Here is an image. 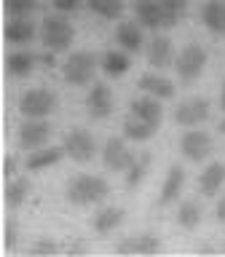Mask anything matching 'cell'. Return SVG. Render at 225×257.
I'll return each mask as SVG.
<instances>
[{
  "label": "cell",
  "instance_id": "1",
  "mask_svg": "<svg viewBox=\"0 0 225 257\" xmlns=\"http://www.w3.org/2000/svg\"><path fill=\"white\" fill-rule=\"evenodd\" d=\"M64 196L75 206H94V204H102L110 196V185H107V180H102L96 174H78L67 185Z\"/></svg>",
  "mask_w": 225,
  "mask_h": 257
},
{
  "label": "cell",
  "instance_id": "2",
  "mask_svg": "<svg viewBox=\"0 0 225 257\" xmlns=\"http://www.w3.org/2000/svg\"><path fill=\"white\" fill-rule=\"evenodd\" d=\"M40 40H43L46 51L62 54V51H67L70 43L75 40V27H72L62 14H51L43 19V24H40Z\"/></svg>",
  "mask_w": 225,
  "mask_h": 257
},
{
  "label": "cell",
  "instance_id": "3",
  "mask_svg": "<svg viewBox=\"0 0 225 257\" xmlns=\"http://www.w3.org/2000/svg\"><path fill=\"white\" fill-rule=\"evenodd\" d=\"M96 67H99V59L91 51H75L62 62V78L70 86H86L91 83Z\"/></svg>",
  "mask_w": 225,
  "mask_h": 257
},
{
  "label": "cell",
  "instance_id": "4",
  "mask_svg": "<svg viewBox=\"0 0 225 257\" xmlns=\"http://www.w3.org/2000/svg\"><path fill=\"white\" fill-rule=\"evenodd\" d=\"M56 104L59 99L48 88H30L19 96V112L24 118H48L56 110Z\"/></svg>",
  "mask_w": 225,
  "mask_h": 257
},
{
  "label": "cell",
  "instance_id": "5",
  "mask_svg": "<svg viewBox=\"0 0 225 257\" xmlns=\"http://www.w3.org/2000/svg\"><path fill=\"white\" fill-rule=\"evenodd\" d=\"M206 59H209V56H206L204 46L188 43L180 54H177V59H174V70H177V75H180V80L190 83V80L201 78V72H204V67H206Z\"/></svg>",
  "mask_w": 225,
  "mask_h": 257
},
{
  "label": "cell",
  "instance_id": "6",
  "mask_svg": "<svg viewBox=\"0 0 225 257\" xmlns=\"http://www.w3.org/2000/svg\"><path fill=\"white\" fill-rule=\"evenodd\" d=\"M51 132L54 128L46 118H24V123L19 126V134H16V145L22 150H38L48 142Z\"/></svg>",
  "mask_w": 225,
  "mask_h": 257
},
{
  "label": "cell",
  "instance_id": "7",
  "mask_svg": "<svg viewBox=\"0 0 225 257\" xmlns=\"http://www.w3.org/2000/svg\"><path fill=\"white\" fill-rule=\"evenodd\" d=\"M180 150H182V156L188 158V161H193V164H201V161H206L209 153L214 150L212 134L204 132V128H190V132L182 134Z\"/></svg>",
  "mask_w": 225,
  "mask_h": 257
},
{
  "label": "cell",
  "instance_id": "8",
  "mask_svg": "<svg viewBox=\"0 0 225 257\" xmlns=\"http://www.w3.org/2000/svg\"><path fill=\"white\" fill-rule=\"evenodd\" d=\"M64 150H67V156L72 161H78V164H88L94 156H96V142L94 137L86 132V128H70L67 134H64Z\"/></svg>",
  "mask_w": 225,
  "mask_h": 257
},
{
  "label": "cell",
  "instance_id": "9",
  "mask_svg": "<svg viewBox=\"0 0 225 257\" xmlns=\"http://www.w3.org/2000/svg\"><path fill=\"white\" fill-rule=\"evenodd\" d=\"M212 112V104L204 96H190V99H182L180 104L174 107V123H180L185 128H193L198 123H204Z\"/></svg>",
  "mask_w": 225,
  "mask_h": 257
},
{
  "label": "cell",
  "instance_id": "10",
  "mask_svg": "<svg viewBox=\"0 0 225 257\" xmlns=\"http://www.w3.org/2000/svg\"><path fill=\"white\" fill-rule=\"evenodd\" d=\"M137 153L134 150H129V145L124 140H110L104 142V150H102V164L107 172H118V174H124L129 166H132V161H134Z\"/></svg>",
  "mask_w": 225,
  "mask_h": 257
},
{
  "label": "cell",
  "instance_id": "11",
  "mask_svg": "<svg viewBox=\"0 0 225 257\" xmlns=\"http://www.w3.org/2000/svg\"><path fill=\"white\" fill-rule=\"evenodd\" d=\"M145 54H148V64L153 70H166L174 67V46L172 38L166 35H153L145 46Z\"/></svg>",
  "mask_w": 225,
  "mask_h": 257
},
{
  "label": "cell",
  "instance_id": "12",
  "mask_svg": "<svg viewBox=\"0 0 225 257\" xmlns=\"http://www.w3.org/2000/svg\"><path fill=\"white\" fill-rule=\"evenodd\" d=\"M113 107H116V99H113V91L110 86L104 83H94L91 91L86 94V112L96 120L113 115Z\"/></svg>",
  "mask_w": 225,
  "mask_h": 257
},
{
  "label": "cell",
  "instance_id": "13",
  "mask_svg": "<svg viewBox=\"0 0 225 257\" xmlns=\"http://www.w3.org/2000/svg\"><path fill=\"white\" fill-rule=\"evenodd\" d=\"M3 35L11 46H27L35 40L38 30H35V22H30V16H11L6 30H3Z\"/></svg>",
  "mask_w": 225,
  "mask_h": 257
},
{
  "label": "cell",
  "instance_id": "14",
  "mask_svg": "<svg viewBox=\"0 0 225 257\" xmlns=\"http://www.w3.org/2000/svg\"><path fill=\"white\" fill-rule=\"evenodd\" d=\"M116 43L118 48H124L129 54H140L145 48V32H142V24L137 22H121L116 27Z\"/></svg>",
  "mask_w": 225,
  "mask_h": 257
},
{
  "label": "cell",
  "instance_id": "15",
  "mask_svg": "<svg viewBox=\"0 0 225 257\" xmlns=\"http://www.w3.org/2000/svg\"><path fill=\"white\" fill-rule=\"evenodd\" d=\"M116 252L118 254H156V252H161V241L153 236V233L126 236L124 241H118Z\"/></svg>",
  "mask_w": 225,
  "mask_h": 257
},
{
  "label": "cell",
  "instance_id": "16",
  "mask_svg": "<svg viewBox=\"0 0 225 257\" xmlns=\"http://www.w3.org/2000/svg\"><path fill=\"white\" fill-rule=\"evenodd\" d=\"M129 112L137 115V118H142V120H148V123H153V126H158V128H161V120H164V107H161V99H156V96H150V94L132 99Z\"/></svg>",
  "mask_w": 225,
  "mask_h": 257
},
{
  "label": "cell",
  "instance_id": "17",
  "mask_svg": "<svg viewBox=\"0 0 225 257\" xmlns=\"http://www.w3.org/2000/svg\"><path fill=\"white\" fill-rule=\"evenodd\" d=\"M67 156V150H64V145L59 148V145H43V148H38V150H30V156H27V169L30 172H46L48 166H56L59 161Z\"/></svg>",
  "mask_w": 225,
  "mask_h": 257
},
{
  "label": "cell",
  "instance_id": "18",
  "mask_svg": "<svg viewBox=\"0 0 225 257\" xmlns=\"http://www.w3.org/2000/svg\"><path fill=\"white\" fill-rule=\"evenodd\" d=\"M185 188V169L182 166H169V172L164 177V185H161V196H158V206H172L180 193Z\"/></svg>",
  "mask_w": 225,
  "mask_h": 257
},
{
  "label": "cell",
  "instance_id": "19",
  "mask_svg": "<svg viewBox=\"0 0 225 257\" xmlns=\"http://www.w3.org/2000/svg\"><path fill=\"white\" fill-rule=\"evenodd\" d=\"M99 67L107 78H121L132 70V54L124 48H107L99 59Z\"/></svg>",
  "mask_w": 225,
  "mask_h": 257
},
{
  "label": "cell",
  "instance_id": "20",
  "mask_svg": "<svg viewBox=\"0 0 225 257\" xmlns=\"http://www.w3.org/2000/svg\"><path fill=\"white\" fill-rule=\"evenodd\" d=\"M134 16H137V22H140L142 27H148L153 32H158L161 27H166L164 11H161V0H137Z\"/></svg>",
  "mask_w": 225,
  "mask_h": 257
},
{
  "label": "cell",
  "instance_id": "21",
  "mask_svg": "<svg viewBox=\"0 0 225 257\" xmlns=\"http://www.w3.org/2000/svg\"><path fill=\"white\" fill-rule=\"evenodd\" d=\"M222 185H225V164H222V161L209 164L204 172L198 174V193H201V196H206V198L217 196Z\"/></svg>",
  "mask_w": 225,
  "mask_h": 257
},
{
  "label": "cell",
  "instance_id": "22",
  "mask_svg": "<svg viewBox=\"0 0 225 257\" xmlns=\"http://www.w3.org/2000/svg\"><path fill=\"white\" fill-rule=\"evenodd\" d=\"M140 88L145 94L156 96V99H174V83L164 75H158V72H145L140 78Z\"/></svg>",
  "mask_w": 225,
  "mask_h": 257
},
{
  "label": "cell",
  "instance_id": "23",
  "mask_svg": "<svg viewBox=\"0 0 225 257\" xmlns=\"http://www.w3.org/2000/svg\"><path fill=\"white\" fill-rule=\"evenodd\" d=\"M201 22L209 32L225 35V0H206L201 6Z\"/></svg>",
  "mask_w": 225,
  "mask_h": 257
},
{
  "label": "cell",
  "instance_id": "24",
  "mask_svg": "<svg viewBox=\"0 0 225 257\" xmlns=\"http://www.w3.org/2000/svg\"><path fill=\"white\" fill-rule=\"evenodd\" d=\"M38 62H40V56L30 54V51H14V54H8V59H6V70H8V75H14V78H27L30 72L35 70Z\"/></svg>",
  "mask_w": 225,
  "mask_h": 257
},
{
  "label": "cell",
  "instance_id": "25",
  "mask_svg": "<svg viewBox=\"0 0 225 257\" xmlns=\"http://www.w3.org/2000/svg\"><path fill=\"white\" fill-rule=\"evenodd\" d=\"M150 164H153V153H137V156H134L132 166L124 172V185H126L129 190H134L137 185H140L145 177H148Z\"/></svg>",
  "mask_w": 225,
  "mask_h": 257
},
{
  "label": "cell",
  "instance_id": "26",
  "mask_svg": "<svg viewBox=\"0 0 225 257\" xmlns=\"http://www.w3.org/2000/svg\"><path fill=\"white\" fill-rule=\"evenodd\" d=\"M156 134H158V126H153V123H148V120L132 115V112H129V118L124 120V137L132 140V142H148Z\"/></svg>",
  "mask_w": 225,
  "mask_h": 257
},
{
  "label": "cell",
  "instance_id": "27",
  "mask_svg": "<svg viewBox=\"0 0 225 257\" xmlns=\"http://www.w3.org/2000/svg\"><path fill=\"white\" fill-rule=\"evenodd\" d=\"M124 222V209L121 206H102L99 212L94 214V230L96 233H113L118 225Z\"/></svg>",
  "mask_w": 225,
  "mask_h": 257
},
{
  "label": "cell",
  "instance_id": "28",
  "mask_svg": "<svg viewBox=\"0 0 225 257\" xmlns=\"http://www.w3.org/2000/svg\"><path fill=\"white\" fill-rule=\"evenodd\" d=\"M30 190H32V185L27 177H19V180H11L6 185V206L8 209H19L24 201H27L30 196Z\"/></svg>",
  "mask_w": 225,
  "mask_h": 257
},
{
  "label": "cell",
  "instance_id": "29",
  "mask_svg": "<svg viewBox=\"0 0 225 257\" xmlns=\"http://www.w3.org/2000/svg\"><path fill=\"white\" fill-rule=\"evenodd\" d=\"M201 217H204V206H201L198 201H182L180 209H177V222H180L185 230L198 228Z\"/></svg>",
  "mask_w": 225,
  "mask_h": 257
},
{
  "label": "cell",
  "instance_id": "30",
  "mask_svg": "<svg viewBox=\"0 0 225 257\" xmlns=\"http://www.w3.org/2000/svg\"><path fill=\"white\" fill-rule=\"evenodd\" d=\"M161 11H164L166 27H177L188 16V0H161Z\"/></svg>",
  "mask_w": 225,
  "mask_h": 257
},
{
  "label": "cell",
  "instance_id": "31",
  "mask_svg": "<svg viewBox=\"0 0 225 257\" xmlns=\"http://www.w3.org/2000/svg\"><path fill=\"white\" fill-rule=\"evenodd\" d=\"M86 6L91 8V14L102 16V19H121L124 14V0H86Z\"/></svg>",
  "mask_w": 225,
  "mask_h": 257
},
{
  "label": "cell",
  "instance_id": "32",
  "mask_svg": "<svg viewBox=\"0 0 225 257\" xmlns=\"http://www.w3.org/2000/svg\"><path fill=\"white\" fill-rule=\"evenodd\" d=\"M8 16H32L38 11V0H3Z\"/></svg>",
  "mask_w": 225,
  "mask_h": 257
},
{
  "label": "cell",
  "instance_id": "33",
  "mask_svg": "<svg viewBox=\"0 0 225 257\" xmlns=\"http://www.w3.org/2000/svg\"><path fill=\"white\" fill-rule=\"evenodd\" d=\"M59 252H64V246H59L51 238H38L35 244L27 249V254H32V257H48V254H59Z\"/></svg>",
  "mask_w": 225,
  "mask_h": 257
},
{
  "label": "cell",
  "instance_id": "34",
  "mask_svg": "<svg viewBox=\"0 0 225 257\" xmlns=\"http://www.w3.org/2000/svg\"><path fill=\"white\" fill-rule=\"evenodd\" d=\"M51 3L59 14H75L78 8L83 6V0H51Z\"/></svg>",
  "mask_w": 225,
  "mask_h": 257
},
{
  "label": "cell",
  "instance_id": "35",
  "mask_svg": "<svg viewBox=\"0 0 225 257\" xmlns=\"http://www.w3.org/2000/svg\"><path fill=\"white\" fill-rule=\"evenodd\" d=\"M3 246L8 249V252H14V246H16V228H14V225H6V233H3Z\"/></svg>",
  "mask_w": 225,
  "mask_h": 257
},
{
  "label": "cell",
  "instance_id": "36",
  "mask_svg": "<svg viewBox=\"0 0 225 257\" xmlns=\"http://www.w3.org/2000/svg\"><path fill=\"white\" fill-rule=\"evenodd\" d=\"M64 252H67V254H86L88 244H86V241H70V244L64 246Z\"/></svg>",
  "mask_w": 225,
  "mask_h": 257
},
{
  "label": "cell",
  "instance_id": "37",
  "mask_svg": "<svg viewBox=\"0 0 225 257\" xmlns=\"http://www.w3.org/2000/svg\"><path fill=\"white\" fill-rule=\"evenodd\" d=\"M14 169H16V161H14L11 156H8V158L3 161V177H6V180H11V177L16 174V172H14Z\"/></svg>",
  "mask_w": 225,
  "mask_h": 257
},
{
  "label": "cell",
  "instance_id": "38",
  "mask_svg": "<svg viewBox=\"0 0 225 257\" xmlns=\"http://www.w3.org/2000/svg\"><path fill=\"white\" fill-rule=\"evenodd\" d=\"M217 222L225 225V196L220 198V204H217Z\"/></svg>",
  "mask_w": 225,
  "mask_h": 257
},
{
  "label": "cell",
  "instance_id": "39",
  "mask_svg": "<svg viewBox=\"0 0 225 257\" xmlns=\"http://www.w3.org/2000/svg\"><path fill=\"white\" fill-rule=\"evenodd\" d=\"M220 110L225 112V86H222V91H220Z\"/></svg>",
  "mask_w": 225,
  "mask_h": 257
},
{
  "label": "cell",
  "instance_id": "40",
  "mask_svg": "<svg viewBox=\"0 0 225 257\" xmlns=\"http://www.w3.org/2000/svg\"><path fill=\"white\" fill-rule=\"evenodd\" d=\"M198 252H214V246H209V244H201V246H198Z\"/></svg>",
  "mask_w": 225,
  "mask_h": 257
},
{
  "label": "cell",
  "instance_id": "41",
  "mask_svg": "<svg viewBox=\"0 0 225 257\" xmlns=\"http://www.w3.org/2000/svg\"><path fill=\"white\" fill-rule=\"evenodd\" d=\"M220 132L225 134V120H220Z\"/></svg>",
  "mask_w": 225,
  "mask_h": 257
},
{
  "label": "cell",
  "instance_id": "42",
  "mask_svg": "<svg viewBox=\"0 0 225 257\" xmlns=\"http://www.w3.org/2000/svg\"><path fill=\"white\" fill-rule=\"evenodd\" d=\"M220 249H222V252H225V244H222V246H220Z\"/></svg>",
  "mask_w": 225,
  "mask_h": 257
}]
</instances>
